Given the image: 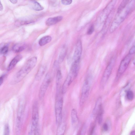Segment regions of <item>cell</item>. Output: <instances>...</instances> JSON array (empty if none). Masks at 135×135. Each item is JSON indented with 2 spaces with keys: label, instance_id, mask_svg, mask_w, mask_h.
<instances>
[{
  "label": "cell",
  "instance_id": "obj_1",
  "mask_svg": "<svg viewBox=\"0 0 135 135\" xmlns=\"http://www.w3.org/2000/svg\"><path fill=\"white\" fill-rule=\"evenodd\" d=\"M135 8V0H124L118 8L117 13L111 25L109 31L114 32Z\"/></svg>",
  "mask_w": 135,
  "mask_h": 135
},
{
  "label": "cell",
  "instance_id": "obj_2",
  "mask_svg": "<svg viewBox=\"0 0 135 135\" xmlns=\"http://www.w3.org/2000/svg\"><path fill=\"white\" fill-rule=\"evenodd\" d=\"M37 62V58L35 56L28 59L15 75L11 83L15 84L21 81L35 67Z\"/></svg>",
  "mask_w": 135,
  "mask_h": 135
},
{
  "label": "cell",
  "instance_id": "obj_3",
  "mask_svg": "<svg viewBox=\"0 0 135 135\" xmlns=\"http://www.w3.org/2000/svg\"><path fill=\"white\" fill-rule=\"evenodd\" d=\"M116 0H112L100 13L97 19L98 26L104 24L111 13L116 3Z\"/></svg>",
  "mask_w": 135,
  "mask_h": 135
},
{
  "label": "cell",
  "instance_id": "obj_4",
  "mask_svg": "<svg viewBox=\"0 0 135 135\" xmlns=\"http://www.w3.org/2000/svg\"><path fill=\"white\" fill-rule=\"evenodd\" d=\"M92 81L91 74H88L85 78L82 87L79 104L82 105L87 100L89 95L90 89Z\"/></svg>",
  "mask_w": 135,
  "mask_h": 135
},
{
  "label": "cell",
  "instance_id": "obj_5",
  "mask_svg": "<svg viewBox=\"0 0 135 135\" xmlns=\"http://www.w3.org/2000/svg\"><path fill=\"white\" fill-rule=\"evenodd\" d=\"M25 106L23 103H20L18 109L16 118L15 131L16 134H20L21 129L23 118Z\"/></svg>",
  "mask_w": 135,
  "mask_h": 135
},
{
  "label": "cell",
  "instance_id": "obj_6",
  "mask_svg": "<svg viewBox=\"0 0 135 135\" xmlns=\"http://www.w3.org/2000/svg\"><path fill=\"white\" fill-rule=\"evenodd\" d=\"M63 99L60 97L57 99L55 104V112L56 124L58 126L62 122V109Z\"/></svg>",
  "mask_w": 135,
  "mask_h": 135
},
{
  "label": "cell",
  "instance_id": "obj_7",
  "mask_svg": "<svg viewBox=\"0 0 135 135\" xmlns=\"http://www.w3.org/2000/svg\"><path fill=\"white\" fill-rule=\"evenodd\" d=\"M114 63V60L112 58L106 67L100 82L101 88H103L107 81L112 71Z\"/></svg>",
  "mask_w": 135,
  "mask_h": 135
},
{
  "label": "cell",
  "instance_id": "obj_8",
  "mask_svg": "<svg viewBox=\"0 0 135 135\" xmlns=\"http://www.w3.org/2000/svg\"><path fill=\"white\" fill-rule=\"evenodd\" d=\"M39 119L38 109L37 102H34L32 106V128L33 131L38 127Z\"/></svg>",
  "mask_w": 135,
  "mask_h": 135
},
{
  "label": "cell",
  "instance_id": "obj_9",
  "mask_svg": "<svg viewBox=\"0 0 135 135\" xmlns=\"http://www.w3.org/2000/svg\"><path fill=\"white\" fill-rule=\"evenodd\" d=\"M50 74L47 73L40 87L38 93L40 99H42L44 97L46 90L51 82V77Z\"/></svg>",
  "mask_w": 135,
  "mask_h": 135
},
{
  "label": "cell",
  "instance_id": "obj_10",
  "mask_svg": "<svg viewBox=\"0 0 135 135\" xmlns=\"http://www.w3.org/2000/svg\"><path fill=\"white\" fill-rule=\"evenodd\" d=\"M76 77L75 74L70 70L62 86L61 92L62 94L66 93L69 86Z\"/></svg>",
  "mask_w": 135,
  "mask_h": 135
},
{
  "label": "cell",
  "instance_id": "obj_11",
  "mask_svg": "<svg viewBox=\"0 0 135 135\" xmlns=\"http://www.w3.org/2000/svg\"><path fill=\"white\" fill-rule=\"evenodd\" d=\"M82 52V45L80 40L77 42L73 56V62L80 63Z\"/></svg>",
  "mask_w": 135,
  "mask_h": 135
},
{
  "label": "cell",
  "instance_id": "obj_12",
  "mask_svg": "<svg viewBox=\"0 0 135 135\" xmlns=\"http://www.w3.org/2000/svg\"><path fill=\"white\" fill-rule=\"evenodd\" d=\"M131 59V55L129 54L122 60L120 63L118 71L119 74L123 73L127 69Z\"/></svg>",
  "mask_w": 135,
  "mask_h": 135
},
{
  "label": "cell",
  "instance_id": "obj_13",
  "mask_svg": "<svg viewBox=\"0 0 135 135\" xmlns=\"http://www.w3.org/2000/svg\"><path fill=\"white\" fill-rule=\"evenodd\" d=\"M22 56L21 55H18L16 56L11 61L8 65L7 70L9 71L12 70L17 64L22 59Z\"/></svg>",
  "mask_w": 135,
  "mask_h": 135
},
{
  "label": "cell",
  "instance_id": "obj_14",
  "mask_svg": "<svg viewBox=\"0 0 135 135\" xmlns=\"http://www.w3.org/2000/svg\"><path fill=\"white\" fill-rule=\"evenodd\" d=\"M71 117L73 126L76 128L78 124L79 121L77 111L75 109H73L71 110Z\"/></svg>",
  "mask_w": 135,
  "mask_h": 135
},
{
  "label": "cell",
  "instance_id": "obj_15",
  "mask_svg": "<svg viewBox=\"0 0 135 135\" xmlns=\"http://www.w3.org/2000/svg\"><path fill=\"white\" fill-rule=\"evenodd\" d=\"M63 18V17L61 16H58L53 17L49 18L46 21V25L48 26L55 25L61 21Z\"/></svg>",
  "mask_w": 135,
  "mask_h": 135
},
{
  "label": "cell",
  "instance_id": "obj_16",
  "mask_svg": "<svg viewBox=\"0 0 135 135\" xmlns=\"http://www.w3.org/2000/svg\"><path fill=\"white\" fill-rule=\"evenodd\" d=\"M62 76L61 71L58 69L57 71L56 78V84L57 92L59 94L60 89L62 81Z\"/></svg>",
  "mask_w": 135,
  "mask_h": 135
},
{
  "label": "cell",
  "instance_id": "obj_17",
  "mask_svg": "<svg viewBox=\"0 0 135 135\" xmlns=\"http://www.w3.org/2000/svg\"><path fill=\"white\" fill-rule=\"evenodd\" d=\"M46 65H42L40 67L35 76L36 80H40L44 75L47 69Z\"/></svg>",
  "mask_w": 135,
  "mask_h": 135
},
{
  "label": "cell",
  "instance_id": "obj_18",
  "mask_svg": "<svg viewBox=\"0 0 135 135\" xmlns=\"http://www.w3.org/2000/svg\"><path fill=\"white\" fill-rule=\"evenodd\" d=\"M67 51V47L66 45H64L63 46L59 55L57 61L58 64H61L62 62L66 55Z\"/></svg>",
  "mask_w": 135,
  "mask_h": 135
},
{
  "label": "cell",
  "instance_id": "obj_19",
  "mask_svg": "<svg viewBox=\"0 0 135 135\" xmlns=\"http://www.w3.org/2000/svg\"><path fill=\"white\" fill-rule=\"evenodd\" d=\"M29 5L33 9L36 11H40L43 10L44 7L37 2L35 1H30Z\"/></svg>",
  "mask_w": 135,
  "mask_h": 135
},
{
  "label": "cell",
  "instance_id": "obj_20",
  "mask_svg": "<svg viewBox=\"0 0 135 135\" xmlns=\"http://www.w3.org/2000/svg\"><path fill=\"white\" fill-rule=\"evenodd\" d=\"M66 128L65 122H62L58 126L56 135H64Z\"/></svg>",
  "mask_w": 135,
  "mask_h": 135
},
{
  "label": "cell",
  "instance_id": "obj_21",
  "mask_svg": "<svg viewBox=\"0 0 135 135\" xmlns=\"http://www.w3.org/2000/svg\"><path fill=\"white\" fill-rule=\"evenodd\" d=\"M52 40V37L49 36H46L42 37L39 40L38 43L40 46H43L50 42Z\"/></svg>",
  "mask_w": 135,
  "mask_h": 135
},
{
  "label": "cell",
  "instance_id": "obj_22",
  "mask_svg": "<svg viewBox=\"0 0 135 135\" xmlns=\"http://www.w3.org/2000/svg\"><path fill=\"white\" fill-rule=\"evenodd\" d=\"M25 48V45L22 43H18L12 47V50L15 52L17 53L23 51Z\"/></svg>",
  "mask_w": 135,
  "mask_h": 135
},
{
  "label": "cell",
  "instance_id": "obj_23",
  "mask_svg": "<svg viewBox=\"0 0 135 135\" xmlns=\"http://www.w3.org/2000/svg\"><path fill=\"white\" fill-rule=\"evenodd\" d=\"M33 21L32 20H21L17 21L16 24L17 26H21L25 24H28L32 23Z\"/></svg>",
  "mask_w": 135,
  "mask_h": 135
},
{
  "label": "cell",
  "instance_id": "obj_24",
  "mask_svg": "<svg viewBox=\"0 0 135 135\" xmlns=\"http://www.w3.org/2000/svg\"><path fill=\"white\" fill-rule=\"evenodd\" d=\"M86 126L84 124L80 128L77 135H85L86 131Z\"/></svg>",
  "mask_w": 135,
  "mask_h": 135
},
{
  "label": "cell",
  "instance_id": "obj_25",
  "mask_svg": "<svg viewBox=\"0 0 135 135\" xmlns=\"http://www.w3.org/2000/svg\"><path fill=\"white\" fill-rule=\"evenodd\" d=\"M126 96L127 98L129 100H132L134 96L133 92L131 90H128L126 92Z\"/></svg>",
  "mask_w": 135,
  "mask_h": 135
},
{
  "label": "cell",
  "instance_id": "obj_26",
  "mask_svg": "<svg viewBox=\"0 0 135 135\" xmlns=\"http://www.w3.org/2000/svg\"><path fill=\"white\" fill-rule=\"evenodd\" d=\"M3 135H10L9 127L8 124L5 126Z\"/></svg>",
  "mask_w": 135,
  "mask_h": 135
},
{
  "label": "cell",
  "instance_id": "obj_27",
  "mask_svg": "<svg viewBox=\"0 0 135 135\" xmlns=\"http://www.w3.org/2000/svg\"><path fill=\"white\" fill-rule=\"evenodd\" d=\"M8 50L7 46H5L2 47L0 49V53L2 54H5L7 53Z\"/></svg>",
  "mask_w": 135,
  "mask_h": 135
},
{
  "label": "cell",
  "instance_id": "obj_28",
  "mask_svg": "<svg viewBox=\"0 0 135 135\" xmlns=\"http://www.w3.org/2000/svg\"><path fill=\"white\" fill-rule=\"evenodd\" d=\"M94 26L93 25H91L89 27L87 32V34L88 35H91L94 32Z\"/></svg>",
  "mask_w": 135,
  "mask_h": 135
},
{
  "label": "cell",
  "instance_id": "obj_29",
  "mask_svg": "<svg viewBox=\"0 0 135 135\" xmlns=\"http://www.w3.org/2000/svg\"><path fill=\"white\" fill-rule=\"evenodd\" d=\"M72 2L71 0H62L61 1L62 3L65 5H69L71 4Z\"/></svg>",
  "mask_w": 135,
  "mask_h": 135
},
{
  "label": "cell",
  "instance_id": "obj_30",
  "mask_svg": "<svg viewBox=\"0 0 135 135\" xmlns=\"http://www.w3.org/2000/svg\"><path fill=\"white\" fill-rule=\"evenodd\" d=\"M135 53V42L133 46L131 48L129 52V54L132 55Z\"/></svg>",
  "mask_w": 135,
  "mask_h": 135
},
{
  "label": "cell",
  "instance_id": "obj_31",
  "mask_svg": "<svg viewBox=\"0 0 135 135\" xmlns=\"http://www.w3.org/2000/svg\"><path fill=\"white\" fill-rule=\"evenodd\" d=\"M90 135H98L96 131L95 126H93L91 128L90 132Z\"/></svg>",
  "mask_w": 135,
  "mask_h": 135
},
{
  "label": "cell",
  "instance_id": "obj_32",
  "mask_svg": "<svg viewBox=\"0 0 135 135\" xmlns=\"http://www.w3.org/2000/svg\"><path fill=\"white\" fill-rule=\"evenodd\" d=\"M33 132L34 135H40L39 127L36 128Z\"/></svg>",
  "mask_w": 135,
  "mask_h": 135
},
{
  "label": "cell",
  "instance_id": "obj_33",
  "mask_svg": "<svg viewBox=\"0 0 135 135\" xmlns=\"http://www.w3.org/2000/svg\"><path fill=\"white\" fill-rule=\"evenodd\" d=\"M103 128L104 131H107L108 129V124L106 123H104L103 125Z\"/></svg>",
  "mask_w": 135,
  "mask_h": 135
},
{
  "label": "cell",
  "instance_id": "obj_34",
  "mask_svg": "<svg viewBox=\"0 0 135 135\" xmlns=\"http://www.w3.org/2000/svg\"><path fill=\"white\" fill-rule=\"evenodd\" d=\"M5 74L2 75L0 77V85L1 86V85L3 83L4 77H5Z\"/></svg>",
  "mask_w": 135,
  "mask_h": 135
},
{
  "label": "cell",
  "instance_id": "obj_35",
  "mask_svg": "<svg viewBox=\"0 0 135 135\" xmlns=\"http://www.w3.org/2000/svg\"><path fill=\"white\" fill-rule=\"evenodd\" d=\"M10 1L13 4H16L17 3V1L16 0H10Z\"/></svg>",
  "mask_w": 135,
  "mask_h": 135
},
{
  "label": "cell",
  "instance_id": "obj_36",
  "mask_svg": "<svg viewBox=\"0 0 135 135\" xmlns=\"http://www.w3.org/2000/svg\"><path fill=\"white\" fill-rule=\"evenodd\" d=\"M3 5L2 4L1 2H0V11H1L3 9Z\"/></svg>",
  "mask_w": 135,
  "mask_h": 135
},
{
  "label": "cell",
  "instance_id": "obj_37",
  "mask_svg": "<svg viewBox=\"0 0 135 135\" xmlns=\"http://www.w3.org/2000/svg\"><path fill=\"white\" fill-rule=\"evenodd\" d=\"M129 135H135V131H132L130 133Z\"/></svg>",
  "mask_w": 135,
  "mask_h": 135
}]
</instances>
